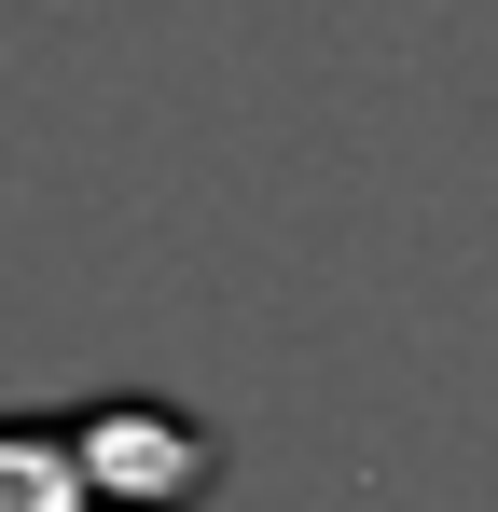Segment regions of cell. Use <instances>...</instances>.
<instances>
[{"label":"cell","instance_id":"1","mask_svg":"<svg viewBox=\"0 0 498 512\" xmlns=\"http://www.w3.org/2000/svg\"><path fill=\"white\" fill-rule=\"evenodd\" d=\"M70 443H83L97 512H194L208 485H222V443L180 416V402H83Z\"/></svg>","mask_w":498,"mask_h":512},{"label":"cell","instance_id":"2","mask_svg":"<svg viewBox=\"0 0 498 512\" xmlns=\"http://www.w3.org/2000/svg\"><path fill=\"white\" fill-rule=\"evenodd\" d=\"M0 512H97L70 416H0Z\"/></svg>","mask_w":498,"mask_h":512}]
</instances>
